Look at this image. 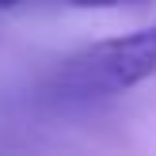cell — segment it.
<instances>
[{
    "label": "cell",
    "instance_id": "obj_1",
    "mask_svg": "<svg viewBox=\"0 0 156 156\" xmlns=\"http://www.w3.org/2000/svg\"><path fill=\"white\" fill-rule=\"evenodd\" d=\"M149 76H156V27L107 38L65 57L50 88L57 99H103L137 88Z\"/></svg>",
    "mask_w": 156,
    "mask_h": 156
},
{
    "label": "cell",
    "instance_id": "obj_2",
    "mask_svg": "<svg viewBox=\"0 0 156 156\" xmlns=\"http://www.w3.org/2000/svg\"><path fill=\"white\" fill-rule=\"evenodd\" d=\"M69 8H122V4H137V0H65Z\"/></svg>",
    "mask_w": 156,
    "mask_h": 156
},
{
    "label": "cell",
    "instance_id": "obj_3",
    "mask_svg": "<svg viewBox=\"0 0 156 156\" xmlns=\"http://www.w3.org/2000/svg\"><path fill=\"white\" fill-rule=\"evenodd\" d=\"M23 0H0V8H19Z\"/></svg>",
    "mask_w": 156,
    "mask_h": 156
}]
</instances>
